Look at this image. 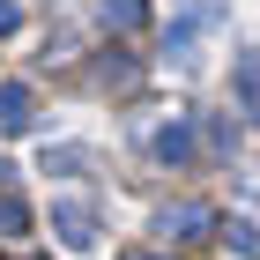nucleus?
Listing matches in <instances>:
<instances>
[{
  "instance_id": "nucleus-6",
  "label": "nucleus",
  "mask_w": 260,
  "mask_h": 260,
  "mask_svg": "<svg viewBox=\"0 0 260 260\" xmlns=\"http://www.w3.org/2000/svg\"><path fill=\"white\" fill-rule=\"evenodd\" d=\"M149 22V0H104V30H141Z\"/></svg>"
},
{
  "instance_id": "nucleus-4",
  "label": "nucleus",
  "mask_w": 260,
  "mask_h": 260,
  "mask_svg": "<svg viewBox=\"0 0 260 260\" xmlns=\"http://www.w3.org/2000/svg\"><path fill=\"white\" fill-rule=\"evenodd\" d=\"M156 164H193V126H186V119L156 126Z\"/></svg>"
},
{
  "instance_id": "nucleus-10",
  "label": "nucleus",
  "mask_w": 260,
  "mask_h": 260,
  "mask_svg": "<svg viewBox=\"0 0 260 260\" xmlns=\"http://www.w3.org/2000/svg\"><path fill=\"white\" fill-rule=\"evenodd\" d=\"M8 260H38V253H8Z\"/></svg>"
},
{
  "instance_id": "nucleus-9",
  "label": "nucleus",
  "mask_w": 260,
  "mask_h": 260,
  "mask_svg": "<svg viewBox=\"0 0 260 260\" xmlns=\"http://www.w3.org/2000/svg\"><path fill=\"white\" fill-rule=\"evenodd\" d=\"M126 260H164V253H126Z\"/></svg>"
},
{
  "instance_id": "nucleus-7",
  "label": "nucleus",
  "mask_w": 260,
  "mask_h": 260,
  "mask_svg": "<svg viewBox=\"0 0 260 260\" xmlns=\"http://www.w3.org/2000/svg\"><path fill=\"white\" fill-rule=\"evenodd\" d=\"M15 231H30V208L15 193H0V238H15Z\"/></svg>"
},
{
  "instance_id": "nucleus-5",
  "label": "nucleus",
  "mask_w": 260,
  "mask_h": 260,
  "mask_svg": "<svg viewBox=\"0 0 260 260\" xmlns=\"http://www.w3.org/2000/svg\"><path fill=\"white\" fill-rule=\"evenodd\" d=\"M231 89H238L245 112H260V52H238L231 60Z\"/></svg>"
},
{
  "instance_id": "nucleus-8",
  "label": "nucleus",
  "mask_w": 260,
  "mask_h": 260,
  "mask_svg": "<svg viewBox=\"0 0 260 260\" xmlns=\"http://www.w3.org/2000/svg\"><path fill=\"white\" fill-rule=\"evenodd\" d=\"M15 30H22V8H15V0H0V38H15Z\"/></svg>"
},
{
  "instance_id": "nucleus-3",
  "label": "nucleus",
  "mask_w": 260,
  "mask_h": 260,
  "mask_svg": "<svg viewBox=\"0 0 260 260\" xmlns=\"http://www.w3.org/2000/svg\"><path fill=\"white\" fill-rule=\"evenodd\" d=\"M0 126H8V134H30V126H38V97H30L22 82H0Z\"/></svg>"
},
{
  "instance_id": "nucleus-2",
  "label": "nucleus",
  "mask_w": 260,
  "mask_h": 260,
  "mask_svg": "<svg viewBox=\"0 0 260 260\" xmlns=\"http://www.w3.org/2000/svg\"><path fill=\"white\" fill-rule=\"evenodd\" d=\"M52 231H60L67 253H89V245H97V216H89V201H52Z\"/></svg>"
},
{
  "instance_id": "nucleus-1",
  "label": "nucleus",
  "mask_w": 260,
  "mask_h": 260,
  "mask_svg": "<svg viewBox=\"0 0 260 260\" xmlns=\"http://www.w3.org/2000/svg\"><path fill=\"white\" fill-rule=\"evenodd\" d=\"M156 231L164 238H208V231H223V216L208 208V201H171V208L156 216Z\"/></svg>"
}]
</instances>
